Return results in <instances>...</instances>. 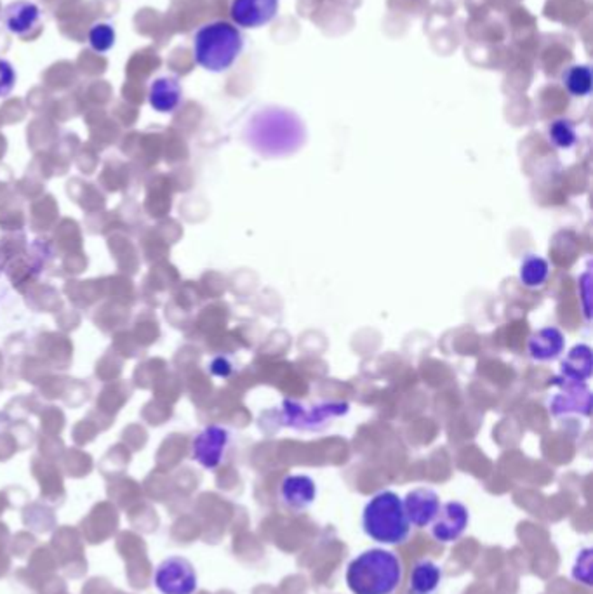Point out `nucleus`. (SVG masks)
Here are the masks:
<instances>
[{"mask_svg": "<svg viewBox=\"0 0 593 594\" xmlns=\"http://www.w3.org/2000/svg\"><path fill=\"white\" fill-rule=\"evenodd\" d=\"M402 577L400 558L385 548L362 551L348 563L344 573L352 594H393L399 589Z\"/></svg>", "mask_w": 593, "mask_h": 594, "instance_id": "1", "label": "nucleus"}, {"mask_svg": "<svg viewBox=\"0 0 593 594\" xmlns=\"http://www.w3.org/2000/svg\"><path fill=\"white\" fill-rule=\"evenodd\" d=\"M244 51V37L233 23L216 20L202 24L193 35V60L211 73L229 71Z\"/></svg>", "mask_w": 593, "mask_h": 594, "instance_id": "2", "label": "nucleus"}, {"mask_svg": "<svg viewBox=\"0 0 593 594\" xmlns=\"http://www.w3.org/2000/svg\"><path fill=\"white\" fill-rule=\"evenodd\" d=\"M411 523L399 494L383 490L372 495L362 511L365 535L385 546L404 544L411 535Z\"/></svg>", "mask_w": 593, "mask_h": 594, "instance_id": "3", "label": "nucleus"}, {"mask_svg": "<svg viewBox=\"0 0 593 594\" xmlns=\"http://www.w3.org/2000/svg\"><path fill=\"white\" fill-rule=\"evenodd\" d=\"M249 131L252 143L272 154L289 152V145L296 148L303 137V126L296 115L278 108L261 111L252 120Z\"/></svg>", "mask_w": 593, "mask_h": 594, "instance_id": "4", "label": "nucleus"}, {"mask_svg": "<svg viewBox=\"0 0 593 594\" xmlns=\"http://www.w3.org/2000/svg\"><path fill=\"white\" fill-rule=\"evenodd\" d=\"M154 586L160 594H195L199 589V575L190 560L169 556L154 573Z\"/></svg>", "mask_w": 593, "mask_h": 594, "instance_id": "5", "label": "nucleus"}, {"mask_svg": "<svg viewBox=\"0 0 593 594\" xmlns=\"http://www.w3.org/2000/svg\"><path fill=\"white\" fill-rule=\"evenodd\" d=\"M470 525V511L459 501H449L442 504L434 522L432 537L440 544H453L463 537Z\"/></svg>", "mask_w": 593, "mask_h": 594, "instance_id": "6", "label": "nucleus"}, {"mask_svg": "<svg viewBox=\"0 0 593 594\" xmlns=\"http://www.w3.org/2000/svg\"><path fill=\"white\" fill-rule=\"evenodd\" d=\"M284 412H286V420L289 426H295L299 429H317L327 420L346 414L348 403L331 401V403H322L317 407H312L310 410H305L296 401L287 400V401H284Z\"/></svg>", "mask_w": 593, "mask_h": 594, "instance_id": "7", "label": "nucleus"}, {"mask_svg": "<svg viewBox=\"0 0 593 594\" xmlns=\"http://www.w3.org/2000/svg\"><path fill=\"white\" fill-rule=\"evenodd\" d=\"M278 0H231L230 16L237 28L256 30L274 22Z\"/></svg>", "mask_w": 593, "mask_h": 594, "instance_id": "8", "label": "nucleus"}, {"mask_svg": "<svg viewBox=\"0 0 593 594\" xmlns=\"http://www.w3.org/2000/svg\"><path fill=\"white\" fill-rule=\"evenodd\" d=\"M0 20L9 33L16 37H28L39 28L42 11L35 2L14 0L2 9Z\"/></svg>", "mask_w": 593, "mask_h": 594, "instance_id": "9", "label": "nucleus"}, {"mask_svg": "<svg viewBox=\"0 0 593 594\" xmlns=\"http://www.w3.org/2000/svg\"><path fill=\"white\" fill-rule=\"evenodd\" d=\"M229 431L221 426H209L193 440V459L206 469L218 467L229 447Z\"/></svg>", "mask_w": 593, "mask_h": 594, "instance_id": "10", "label": "nucleus"}, {"mask_svg": "<svg viewBox=\"0 0 593 594\" xmlns=\"http://www.w3.org/2000/svg\"><path fill=\"white\" fill-rule=\"evenodd\" d=\"M402 501L409 523L416 528L430 527L438 509L442 506L438 494L427 486L414 488Z\"/></svg>", "mask_w": 593, "mask_h": 594, "instance_id": "11", "label": "nucleus"}, {"mask_svg": "<svg viewBox=\"0 0 593 594\" xmlns=\"http://www.w3.org/2000/svg\"><path fill=\"white\" fill-rule=\"evenodd\" d=\"M280 499L293 511H305L317 499V485L306 475H289L280 484Z\"/></svg>", "mask_w": 593, "mask_h": 594, "instance_id": "12", "label": "nucleus"}, {"mask_svg": "<svg viewBox=\"0 0 593 594\" xmlns=\"http://www.w3.org/2000/svg\"><path fill=\"white\" fill-rule=\"evenodd\" d=\"M566 393H559L551 400L550 409L555 416L564 414H581L590 416L592 410V395L583 382H574L566 379Z\"/></svg>", "mask_w": 593, "mask_h": 594, "instance_id": "13", "label": "nucleus"}, {"mask_svg": "<svg viewBox=\"0 0 593 594\" xmlns=\"http://www.w3.org/2000/svg\"><path fill=\"white\" fill-rule=\"evenodd\" d=\"M183 89L176 77H157L148 89V103L159 113H173L182 105Z\"/></svg>", "mask_w": 593, "mask_h": 594, "instance_id": "14", "label": "nucleus"}, {"mask_svg": "<svg viewBox=\"0 0 593 594\" xmlns=\"http://www.w3.org/2000/svg\"><path fill=\"white\" fill-rule=\"evenodd\" d=\"M442 567L428 558H421L412 565L408 594H435L442 584Z\"/></svg>", "mask_w": 593, "mask_h": 594, "instance_id": "15", "label": "nucleus"}, {"mask_svg": "<svg viewBox=\"0 0 593 594\" xmlns=\"http://www.w3.org/2000/svg\"><path fill=\"white\" fill-rule=\"evenodd\" d=\"M529 354L538 362H548L564 352V335L555 327H547L536 332L529 339Z\"/></svg>", "mask_w": 593, "mask_h": 594, "instance_id": "16", "label": "nucleus"}, {"mask_svg": "<svg viewBox=\"0 0 593 594\" xmlns=\"http://www.w3.org/2000/svg\"><path fill=\"white\" fill-rule=\"evenodd\" d=\"M560 371L568 381L574 382H585L587 379H590L593 371L592 348L587 344L574 346L562 360Z\"/></svg>", "mask_w": 593, "mask_h": 594, "instance_id": "17", "label": "nucleus"}, {"mask_svg": "<svg viewBox=\"0 0 593 594\" xmlns=\"http://www.w3.org/2000/svg\"><path fill=\"white\" fill-rule=\"evenodd\" d=\"M562 84L572 98H587L593 89V71L590 65H570L562 71Z\"/></svg>", "mask_w": 593, "mask_h": 594, "instance_id": "18", "label": "nucleus"}, {"mask_svg": "<svg viewBox=\"0 0 593 594\" xmlns=\"http://www.w3.org/2000/svg\"><path fill=\"white\" fill-rule=\"evenodd\" d=\"M548 275H550V266H548L547 259L540 258V256H527L522 264H521V271H519V278L522 282V286L527 288H538L547 282Z\"/></svg>", "mask_w": 593, "mask_h": 594, "instance_id": "19", "label": "nucleus"}, {"mask_svg": "<svg viewBox=\"0 0 593 594\" xmlns=\"http://www.w3.org/2000/svg\"><path fill=\"white\" fill-rule=\"evenodd\" d=\"M88 42L91 45L92 51L98 54H107L108 51H112L117 42L114 24L105 22L94 23L88 33Z\"/></svg>", "mask_w": 593, "mask_h": 594, "instance_id": "20", "label": "nucleus"}, {"mask_svg": "<svg viewBox=\"0 0 593 594\" xmlns=\"http://www.w3.org/2000/svg\"><path fill=\"white\" fill-rule=\"evenodd\" d=\"M548 137L551 141L553 146L560 148V150H568L572 148L578 141V134H576V127L574 124L568 120V118H557L550 124L548 127Z\"/></svg>", "mask_w": 593, "mask_h": 594, "instance_id": "21", "label": "nucleus"}, {"mask_svg": "<svg viewBox=\"0 0 593 594\" xmlns=\"http://www.w3.org/2000/svg\"><path fill=\"white\" fill-rule=\"evenodd\" d=\"M18 84V71L14 65L5 60L0 58V98H7Z\"/></svg>", "mask_w": 593, "mask_h": 594, "instance_id": "22", "label": "nucleus"}, {"mask_svg": "<svg viewBox=\"0 0 593 594\" xmlns=\"http://www.w3.org/2000/svg\"><path fill=\"white\" fill-rule=\"evenodd\" d=\"M578 569H581V572L574 573L572 577L578 582H583V584L590 586L592 584V550L590 548H585V550L578 552L576 565H574L572 570H578Z\"/></svg>", "mask_w": 593, "mask_h": 594, "instance_id": "23", "label": "nucleus"}, {"mask_svg": "<svg viewBox=\"0 0 593 594\" xmlns=\"http://www.w3.org/2000/svg\"><path fill=\"white\" fill-rule=\"evenodd\" d=\"M579 282H581V286L585 287V315L590 320V305H588V301H590V273H585Z\"/></svg>", "mask_w": 593, "mask_h": 594, "instance_id": "24", "label": "nucleus"}, {"mask_svg": "<svg viewBox=\"0 0 593 594\" xmlns=\"http://www.w3.org/2000/svg\"><path fill=\"white\" fill-rule=\"evenodd\" d=\"M211 371H212V374L229 375L231 369H230V363L225 358H218V360H214Z\"/></svg>", "mask_w": 593, "mask_h": 594, "instance_id": "25", "label": "nucleus"}]
</instances>
